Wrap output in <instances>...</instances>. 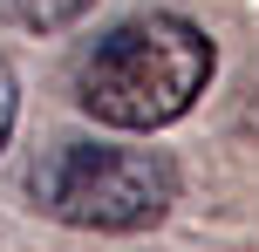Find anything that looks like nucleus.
<instances>
[{
  "label": "nucleus",
  "instance_id": "obj_3",
  "mask_svg": "<svg viewBox=\"0 0 259 252\" xmlns=\"http://www.w3.org/2000/svg\"><path fill=\"white\" fill-rule=\"evenodd\" d=\"M96 0H0V21L7 27H27V34H62L89 14Z\"/></svg>",
  "mask_w": 259,
  "mask_h": 252
},
{
  "label": "nucleus",
  "instance_id": "obj_2",
  "mask_svg": "<svg viewBox=\"0 0 259 252\" xmlns=\"http://www.w3.org/2000/svg\"><path fill=\"white\" fill-rule=\"evenodd\" d=\"M27 198L75 232H150L178 205V164L137 143H55L27 171Z\"/></svg>",
  "mask_w": 259,
  "mask_h": 252
},
{
  "label": "nucleus",
  "instance_id": "obj_1",
  "mask_svg": "<svg viewBox=\"0 0 259 252\" xmlns=\"http://www.w3.org/2000/svg\"><path fill=\"white\" fill-rule=\"evenodd\" d=\"M211 62L205 27L184 14H130L75 62V103L109 130H164L205 95Z\"/></svg>",
  "mask_w": 259,
  "mask_h": 252
},
{
  "label": "nucleus",
  "instance_id": "obj_4",
  "mask_svg": "<svg viewBox=\"0 0 259 252\" xmlns=\"http://www.w3.org/2000/svg\"><path fill=\"white\" fill-rule=\"evenodd\" d=\"M14 116H21V89H14V68H7V55H0V150H7V136H14Z\"/></svg>",
  "mask_w": 259,
  "mask_h": 252
}]
</instances>
